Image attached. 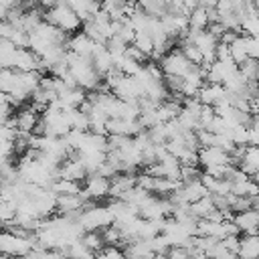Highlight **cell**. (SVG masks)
<instances>
[{
    "label": "cell",
    "instance_id": "cell-9",
    "mask_svg": "<svg viewBox=\"0 0 259 259\" xmlns=\"http://www.w3.org/2000/svg\"><path fill=\"white\" fill-rule=\"evenodd\" d=\"M67 51H73L75 55H83V57H89L93 47H95V40H91L83 30H77L73 34H69L67 38Z\"/></svg>",
    "mask_w": 259,
    "mask_h": 259
},
{
    "label": "cell",
    "instance_id": "cell-5",
    "mask_svg": "<svg viewBox=\"0 0 259 259\" xmlns=\"http://www.w3.org/2000/svg\"><path fill=\"white\" fill-rule=\"evenodd\" d=\"M208 164H231V154L219 146H200L198 166H208Z\"/></svg>",
    "mask_w": 259,
    "mask_h": 259
},
{
    "label": "cell",
    "instance_id": "cell-12",
    "mask_svg": "<svg viewBox=\"0 0 259 259\" xmlns=\"http://www.w3.org/2000/svg\"><path fill=\"white\" fill-rule=\"evenodd\" d=\"M188 210H190V214H192L194 219H206V217H208V212H210V210H214V202H212L210 192H208V194H204L202 198H198V200L190 202V204H188Z\"/></svg>",
    "mask_w": 259,
    "mask_h": 259
},
{
    "label": "cell",
    "instance_id": "cell-4",
    "mask_svg": "<svg viewBox=\"0 0 259 259\" xmlns=\"http://www.w3.org/2000/svg\"><path fill=\"white\" fill-rule=\"evenodd\" d=\"M109 178L99 174V172H91L85 176V184H83V190L85 194L91 198V200H99V198H105L109 196Z\"/></svg>",
    "mask_w": 259,
    "mask_h": 259
},
{
    "label": "cell",
    "instance_id": "cell-22",
    "mask_svg": "<svg viewBox=\"0 0 259 259\" xmlns=\"http://www.w3.org/2000/svg\"><path fill=\"white\" fill-rule=\"evenodd\" d=\"M214 59L217 61H231V47L223 40L217 42V49H214Z\"/></svg>",
    "mask_w": 259,
    "mask_h": 259
},
{
    "label": "cell",
    "instance_id": "cell-6",
    "mask_svg": "<svg viewBox=\"0 0 259 259\" xmlns=\"http://www.w3.org/2000/svg\"><path fill=\"white\" fill-rule=\"evenodd\" d=\"M14 127L18 134H32L36 121H38V111L30 105V107H20L16 111V115H12Z\"/></svg>",
    "mask_w": 259,
    "mask_h": 259
},
{
    "label": "cell",
    "instance_id": "cell-16",
    "mask_svg": "<svg viewBox=\"0 0 259 259\" xmlns=\"http://www.w3.org/2000/svg\"><path fill=\"white\" fill-rule=\"evenodd\" d=\"M237 67H239V71L247 77V81H257V83H259V61H257V59L247 57V59L241 61Z\"/></svg>",
    "mask_w": 259,
    "mask_h": 259
},
{
    "label": "cell",
    "instance_id": "cell-20",
    "mask_svg": "<svg viewBox=\"0 0 259 259\" xmlns=\"http://www.w3.org/2000/svg\"><path fill=\"white\" fill-rule=\"evenodd\" d=\"M245 38V49H247V57L257 59L259 61V36H251V34H243Z\"/></svg>",
    "mask_w": 259,
    "mask_h": 259
},
{
    "label": "cell",
    "instance_id": "cell-23",
    "mask_svg": "<svg viewBox=\"0 0 259 259\" xmlns=\"http://www.w3.org/2000/svg\"><path fill=\"white\" fill-rule=\"evenodd\" d=\"M125 55H127L130 59H134V61L142 63V65H144V63H146V61L150 59V57H148L146 53H142V51H140L138 47H134V45H127V49H125Z\"/></svg>",
    "mask_w": 259,
    "mask_h": 259
},
{
    "label": "cell",
    "instance_id": "cell-2",
    "mask_svg": "<svg viewBox=\"0 0 259 259\" xmlns=\"http://www.w3.org/2000/svg\"><path fill=\"white\" fill-rule=\"evenodd\" d=\"M111 223H113V214L109 206L89 204L81 210V217H79V225L83 227V231H99Z\"/></svg>",
    "mask_w": 259,
    "mask_h": 259
},
{
    "label": "cell",
    "instance_id": "cell-15",
    "mask_svg": "<svg viewBox=\"0 0 259 259\" xmlns=\"http://www.w3.org/2000/svg\"><path fill=\"white\" fill-rule=\"evenodd\" d=\"M79 241H81L87 249H91L93 253H97V251L105 245V241H103V237H101L99 231H83V235L79 237Z\"/></svg>",
    "mask_w": 259,
    "mask_h": 259
},
{
    "label": "cell",
    "instance_id": "cell-13",
    "mask_svg": "<svg viewBox=\"0 0 259 259\" xmlns=\"http://www.w3.org/2000/svg\"><path fill=\"white\" fill-rule=\"evenodd\" d=\"M208 26V12H206V6L198 4L194 6L190 12H188V28H194V30H202Z\"/></svg>",
    "mask_w": 259,
    "mask_h": 259
},
{
    "label": "cell",
    "instance_id": "cell-18",
    "mask_svg": "<svg viewBox=\"0 0 259 259\" xmlns=\"http://www.w3.org/2000/svg\"><path fill=\"white\" fill-rule=\"evenodd\" d=\"M229 47H231V59H233L237 65L247 59V49H245V38H243V34H239Z\"/></svg>",
    "mask_w": 259,
    "mask_h": 259
},
{
    "label": "cell",
    "instance_id": "cell-17",
    "mask_svg": "<svg viewBox=\"0 0 259 259\" xmlns=\"http://www.w3.org/2000/svg\"><path fill=\"white\" fill-rule=\"evenodd\" d=\"M132 45H134V47H138V49H140L142 53H146L148 57H150V53L154 51V40H152V36H150L146 30L136 32V36H134Z\"/></svg>",
    "mask_w": 259,
    "mask_h": 259
},
{
    "label": "cell",
    "instance_id": "cell-10",
    "mask_svg": "<svg viewBox=\"0 0 259 259\" xmlns=\"http://www.w3.org/2000/svg\"><path fill=\"white\" fill-rule=\"evenodd\" d=\"M237 255H241V257H259V233H243Z\"/></svg>",
    "mask_w": 259,
    "mask_h": 259
},
{
    "label": "cell",
    "instance_id": "cell-14",
    "mask_svg": "<svg viewBox=\"0 0 259 259\" xmlns=\"http://www.w3.org/2000/svg\"><path fill=\"white\" fill-rule=\"evenodd\" d=\"M136 4L150 16H162L166 10H168V4L164 0H136Z\"/></svg>",
    "mask_w": 259,
    "mask_h": 259
},
{
    "label": "cell",
    "instance_id": "cell-1",
    "mask_svg": "<svg viewBox=\"0 0 259 259\" xmlns=\"http://www.w3.org/2000/svg\"><path fill=\"white\" fill-rule=\"evenodd\" d=\"M45 20L55 24L57 28H61L67 34H73V32L81 30V26H83V20L79 18V14L65 2H59L53 8L45 10Z\"/></svg>",
    "mask_w": 259,
    "mask_h": 259
},
{
    "label": "cell",
    "instance_id": "cell-19",
    "mask_svg": "<svg viewBox=\"0 0 259 259\" xmlns=\"http://www.w3.org/2000/svg\"><path fill=\"white\" fill-rule=\"evenodd\" d=\"M241 32L251 34V36H259V12L249 14L241 20Z\"/></svg>",
    "mask_w": 259,
    "mask_h": 259
},
{
    "label": "cell",
    "instance_id": "cell-8",
    "mask_svg": "<svg viewBox=\"0 0 259 259\" xmlns=\"http://www.w3.org/2000/svg\"><path fill=\"white\" fill-rule=\"evenodd\" d=\"M196 97L204 105H217L219 101H223L227 97V89H225L223 83H208V81H204V85L198 89Z\"/></svg>",
    "mask_w": 259,
    "mask_h": 259
},
{
    "label": "cell",
    "instance_id": "cell-24",
    "mask_svg": "<svg viewBox=\"0 0 259 259\" xmlns=\"http://www.w3.org/2000/svg\"><path fill=\"white\" fill-rule=\"evenodd\" d=\"M239 34H241L239 30H233V28H225V32L221 34V38H219V40H223V42L231 45V42H233V40H235V38H237Z\"/></svg>",
    "mask_w": 259,
    "mask_h": 259
},
{
    "label": "cell",
    "instance_id": "cell-25",
    "mask_svg": "<svg viewBox=\"0 0 259 259\" xmlns=\"http://www.w3.org/2000/svg\"><path fill=\"white\" fill-rule=\"evenodd\" d=\"M36 2H38V6H40V8L49 10V8H53V6H55L59 0H36Z\"/></svg>",
    "mask_w": 259,
    "mask_h": 259
},
{
    "label": "cell",
    "instance_id": "cell-21",
    "mask_svg": "<svg viewBox=\"0 0 259 259\" xmlns=\"http://www.w3.org/2000/svg\"><path fill=\"white\" fill-rule=\"evenodd\" d=\"M168 257H174V259H184V257H190V249L184 247V245H170L168 251H166Z\"/></svg>",
    "mask_w": 259,
    "mask_h": 259
},
{
    "label": "cell",
    "instance_id": "cell-7",
    "mask_svg": "<svg viewBox=\"0 0 259 259\" xmlns=\"http://www.w3.org/2000/svg\"><path fill=\"white\" fill-rule=\"evenodd\" d=\"M233 223L239 227L241 233H259V210L253 206L245 210H237L233 214Z\"/></svg>",
    "mask_w": 259,
    "mask_h": 259
},
{
    "label": "cell",
    "instance_id": "cell-3",
    "mask_svg": "<svg viewBox=\"0 0 259 259\" xmlns=\"http://www.w3.org/2000/svg\"><path fill=\"white\" fill-rule=\"evenodd\" d=\"M158 63H160L164 75H180V77H184L192 69V63L184 57V53L178 47H172L170 51H166Z\"/></svg>",
    "mask_w": 259,
    "mask_h": 259
},
{
    "label": "cell",
    "instance_id": "cell-11",
    "mask_svg": "<svg viewBox=\"0 0 259 259\" xmlns=\"http://www.w3.org/2000/svg\"><path fill=\"white\" fill-rule=\"evenodd\" d=\"M176 47L184 53V57H186L192 65H202V63H204V57H202L200 49H198L192 40H188L186 36H180V38H178V42H176Z\"/></svg>",
    "mask_w": 259,
    "mask_h": 259
},
{
    "label": "cell",
    "instance_id": "cell-26",
    "mask_svg": "<svg viewBox=\"0 0 259 259\" xmlns=\"http://www.w3.org/2000/svg\"><path fill=\"white\" fill-rule=\"evenodd\" d=\"M253 208H257V210H259V194L253 198Z\"/></svg>",
    "mask_w": 259,
    "mask_h": 259
}]
</instances>
